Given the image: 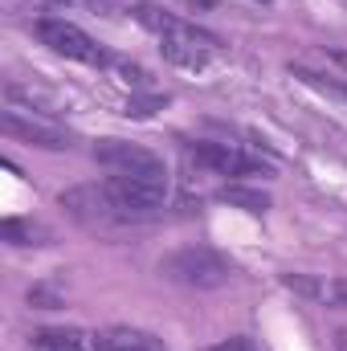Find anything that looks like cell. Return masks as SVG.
Masks as SVG:
<instances>
[{"label": "cell", "instance_id": "cell-1", "mask_svg": "<svg viewBox=\"0 0 347 351\" xmlns=\"http://www.w3.org/2000/svg\"><path fill=\"white\" fill-rule=\"evenodd\" d=\"M58 204L86 229H123L160 221L168 213V188H152L127 176H106L102 184H78L62 192Z\"/></svg>", "mask_w": 347, "mask_h": 351}, {"label": "cell", "instance_id": "cell-15", "mask_svg": "<svg viewBox=\"0 0 347 351\" xmlns=\"http://www.w3.org/2000/svg\"><path fill=\"white\" fill-rule=\"evenodd\" d=\"M184 4H192V8H217L221 0H184Z\"/></svg>", "mask_w": 347, "mask_h": 351}, {"label": "cell", "instance_id": "cell-6", "mask_svg": "<svg viewBox=\"0 0 347 351\" xmlns=\"http://www.w3.org/2000/svg\"><path fill=\"white\" fill-rule=\"evenodd\" d=\"M184 156H188L196 168H204V172H213V176H233V180H241V176H270V164L261 160L258 152L241 147V143L188 139V143H184Z\"/></svg>", "mask_w": 347, "mask_h": 351}, {"label": "cell", "instance_id": "cell-11", "mask_svg": "<svg viewBox=\"0 0 347 351\" xmlns=\"http://www.w3.org/2000/svg\"><path fill=\"white\" fill-rule=\"evenodd\" d=\"M0 233H4V241H8V245H49V241H53V233H49L45 225L25 221V217H8Z\"/></svg>", "mask_w": 347, "mask_h": 351}, {"label": "cell", "instance_id": "cell-12", "mask_svg": "<svg viewBox=\"0 0 347 351\" xmlns=\"http://www.w3.org/2000/svg\"><path fill=\"white\" fill-rule=\"evenodd\" d=\"M221 200H225V204H237V208H246V213H254V217H261V213L270 208V196H265V192L241 188V184H229V188H221Z\"/></svg>", "mask_w": 347, "mask_h": 351}, {"label": "cell", "instance_id": "cell-10", "mask_svg": "<svg viewBox=\"0 0 347 351\" xmlns=\"http://www.w3.org/2000/svg\"><path fill=\"white\" fill-rule=\"evenodd\" d=\"M33 348L37 351H86V348H94V339H86L78 327H53V331H37Z\"/></svg>", "mask_w": 347, "mask_h": 351}, {"label": "cell", "instance_id": "cell-2", "mask_svg": "<svg viewBox=\"0 0 347 351\" xmlns=\"http://www.w3.org/2000/svg\"><path fill=\"white\" fill-rule=\"evenodd\" d=\"M131 12H135V21L143 29H152L160 37V53L180 70H204L221 53V37H213L208 29L192 25V21H184L176 12H164L156 4H135Z\"/></svg>", "mask_w": 347, "mask_h": 351}, {"label": "cell", "instance_id": "cell-7", "mask_svg": "<svg viewBox=\"0 0 347 351\" xmlns=\"http://www.w3.org/2000/svg\"><path fill=\"white\" fill-rule=\"evenodd\" d=\"M4 135L16 139V143H29V147H45V152H66L70 147V135L58 127V123H45L21 106H8L4 110Z\"/></svg>", "mask_w": 347, "mask_h": 351}, {"label": "cell", "instance_id": "cell-16", "mask_svg": "<svg viewBox=\"0 0 347 351\" xmlns=\"http://www.w3.org/2000/svg\"><path fill=\"white\" fill-rule=\"evenodd\" d=\"M261 4H270V0H261Z\"/></svg>", "mask_w": 347, "mask_h": 351}, {"label": "cell", "instance_id": "cell-13", "mask_svg": "<svg viewBox=\"0 0 347 351\" xmlns=\"http://www.w3.org/2000/svg\"><path fill=\"white\" fill-rule=\"evenodd\" d=\"M156 106H164V98H156V94H152V98H131L123 114H135V119H147V114H152Z\"/></svg>", "mask_w": 347, "mask_h": 351}, {"label": "cell", "instance_id": "cell-17", "mask_svg": "<svg viewBox=\"0 0 347 351\" xmlns=\"http://www.w3.org/2000/svg\"><path fill=\"white\" fill-rule=\"evenodd\" d=\"M344 351H347V348H344Z\"/></svg>", "mask_w": 347, "mask_h": 351}, {"label": "cell", "instance_id": "cell-9", "mask_svg": "<svg viewBox=\"0 0 347 351\" xmlns=\"http://www.w3.org/2000/svg\"><path fill=\"white\" fill-rule=\"evenodd\" d=\"M94 351H168L160 335L143 327H106L94 335Z\"/></svg>", "mask_w": 347, "mask_h": 351}, {"label": "cell", "instance_id": "cell-14", "mask_svg": "<svg viewBox=\"0 0 347 351\" xmlns=\"http://www.w3.org/2000/svg\"><path fill=\"white\" fill-rule=\"evenodd\" d=\"M213 351H261L254 339H246V335H233V339H225V343H217Z\"/></svg>", "mask_w": 347, "mask_h": 351}, {"label": "cell", "instance_id": "cell-4", "mask_svg": "<svg viewBox=\"0 0 347 351\" xmlns=\"http://www.w3.org/2000/svg\"><path fill=\"white\" fill-rule=\"evenodd\" d=\"M94 160L110 176H127V180H139V184H152V188H168V164H164V156H156L143 143L98 139L94 143Z\"/></svg>", "mask_w": 347, "mask_h": 351}, {"label": "cell", "instance_id": "cell-3", "mask_svg": "<svg viewBox=\"0 0 347 351\" xmlns=\"http://www.w3.org/2000/svg\"><path fill=\"white\" fill-rule=\"evenodd\" d=\"M160 274L176 286H188V290H217L237 274V265L213 245H184L160 262Z\"/></svg>", "mask_w": 347, "mask_h": 351}, {"label": "cell", "instance_id": "cell-5", "mask_svg": "<svg viewBox=\"0 0 347 351\" xmlns=\"http://www.w3.org/2000/svg\"><path fill=\"white\" fill-rule=\"evenodd\" d=\"M37 37L41 45H49L58 58H70V62H82V66H94V70H110L119 53H110L106 45H98L82 25L66 21V16H41L37 21Z\"/></svg>", "mask_w": 347, "mask_h": 351}, {"label": "cell", "instance_id": "cell-8", "mask_svg": "<svg viewBox=\"0 0 347 351\" xmlns=\"http://www.w3.org/2000/svg\"><path fill=\"white\" fill-rule=\"evenodd\" d=\"M286 290L319 302V306H335V311H347V278H311V274H286L282 278Z\"/></svg>", "mask_w": 347, "mask_h": 351}]
</instances>
